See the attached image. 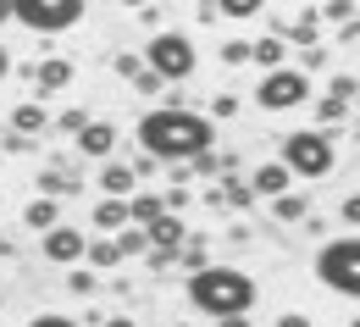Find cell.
<instances>
[{"label": "cell", "mask_w": 360, "mask_h": 327, "mask_svg": "<svg viewBox=\"0 0 360 327\" xmlns=\"http://www.w3.org/2000/svg\"><path fill=\"white\" fill-rule=\"evenodd\" d=\"M28 327H78L72 316H61V311H45V316H34Z\"/></svg>", "instance_id": "31"}, {"label": "cell", "mask_w": 360, "mask_h": 327, "mask_svg": "<svg viewBox=\"0 0 360 327\" xmlns=\"http://www.w3.org/2000/svg\"><path fill=\"white\" fill-rule=\"evenodd\" d=\"M161 211H167V200H161V194H128V222H139V228H144V222H155V217H161Z\"/></svg>", "instance_id": "17"}, {"label": "cell", "mask_w": 360, "mask_h": 327, "mask_svg": "<svg viewBox=\"0 0 360 327\" xmlns=\"http://www.w3.org/2000/svg\"><path fill=\"white\" fill-rule=\"evenodd\" d=\"M211 117H200V111H188V105H155V111H144L139 117V144H144V155H155V161H167V167H178V161H194L200 150H211Z\"/></svg>", "instance_id": "1"}, {"label": "cell", "mask_w": 360, "mask_h": 327, "mask_svg": "<svg viewBox=\"0 0 360 327\" xmlns=\"http://www.w3.org/2000/svg\"><path fill=\"white\" fill-rule=\"evenodd\" d=\"M100 188L117 194V200H128V194L139 188V172L128 167V161H111V155H105V167H100Z\"/></svg>", "instance_id": "11"}, {"label": "cell", "mask_w": 360, "mask_h": 327, "mask_svg": "<svg viewBox=\"0 0 360 327\" xmlns=\"http://www.w3.org/2000/svg\"><path fill=\"white\" fill-rule=\"evenodd\" d=\"M294 178H327L333 172V161H338V150H333V134L327 128H305V134H288L283 139V155H277Z\"/></svg>", "instance_id": "3"}, {"label": "cell", "mask_w": 360, "mask_h": 327, "mask_svg": "<svg viewBox=\"0 0 360 327\" xmlns=\"http://www.w3.org/2000/svg\"><path fill=\"white\" fill-rule=\"evenodd\" d=\"M250 61H255L261 72H271V67H288V39H283V34L255 39V45H250Z\"/></svg>", "instance_id": "12"}, {"label": "cell", "mask_w": 360, "mask_h": 327, "mask_svg": "<svg viewBox=\"0 0 360 327\" xmlns=\"http://www.w3.org/2000/svg\"><path fill=\"white\" fill-rule=\"evenodd\" d=\"M67 288H72V294H94V288H100L94 267H72V272H67Z\"/></svg>", "instance_id": "25"}, {"label": "cell", "mask_w": 360, "mask_h": 327, "mask_svg": "<svg viewBox=\"0 0 360 327\" xmlns=\"http://www.w3.org/2000/svg\"><path fill=\"white\" fill-rule=\"evenodd\" d=\"M188 305L205 311L211 322L250 316V311H255V278L238 272V267H211V261H205L200 272H188Z\"/></svg>", "instance_id": "2"}, {"label": "cell", "mask_w": 360, "mask_h": 327, "mask_svg": "<svg viewBox=\"0 0 360 327\" xmlns=\"http://www.w3.org/2000/svg\"><path fill=\"white\" fill-rule=\"evenodd\" d=\"M316 278L327 283L333 294L355 300V294H360V238L344 233V238H333V244H321V255H316Z\"/></svg>", "instance_id": "5"}, {"label": "cell", "mask_w": 360, "mask_h": 327, "mask_svg": "<svg viewBox=\"0 0 360 327\" xmlns=\"http://www.w3.org/2000/svg\"><path fill=\"white\" fill-rule=\"evenodd\" d=\"M321 17H327L333 28H338V23H355V0H327V6H321Z\"/></svg>", "instance_id": "26"}, {"label": "cell", "mask_w": 360, "mask_h": 327, "mask_svg": "<svg viewBox=\"0 0 360 327\" xmlns=\"http://www.w3.org/2000/svg\"><path fill=\"white\" fill-rule=\"evenodd\" d=\"M84 261L100 267V272H105V267H122V255H117V244H111V238H89V244H84Z\"/></svg>", "instance_id": "19"}, {"label": "cell", "mask_w": 360, "mask_h": 327, "mask_svg": "<svg viewBox=\"0 0 360 327\" xmlns=\"http://www.w3.org/2000/svg\"><path fill=\"white\" fill-rule=\"evenodd\" d=\"M6 23H11V0H0V28H6Z\"/></svg>", "instance_id": "40"}, {"label": "cell", "mask_w": 360, "mask_h": 327, "mask_svg": "<svg viewBox=\"0 0 360 327\" xmlns=\"http://www.w3.org/2000/svg\"><path fill=\"white\" fill-rule=\"evenodd\" d=\"M327 94H333V100H344V105H355V72H338V78L327 84Z\"/></svg>", "instance_id": "27"}, {"label": "cell", "mask_w": 360, "mask_h": 327, "mask_svg": "<svg viewBox=\"0 0 360 327\" xmlns=\"http://www.w3.org/2000/svg\"><path fill=\"white\" fill-rule=\"evenodd\" d=\"M105 327H139L134 316H105Z\"/></svg>", "instance_id": "37"}, {"label": "cell", "mask_w": 360, "mask_h": 327, "mask_svg": "<svg viewBox=\"0 0 360 327\" xmlns=\"http://www.w3.org/2000/svg\"><path fill=\"white\" fill-rule=\"evenodd\" d=\"M84 244H89V238L78 233V228L56 222V228H45V244H39V250H45L50 267H78V261H84Z\"/></svg>", "instance_id": "8"}, {"label": "cell", "mask_w": 360, "mask_h": 327, "mask_svg": "<svg viewBox=\"0 0 360 327\" xmlns=\"http://www.w3.org/2000/svg\"><path fill=\"white\" fill-rule=\"evenodd\" d=\"M89 0H11V17L34 34H67L72 23H84Z\"/></svg>", "instance_id": "6"}, {"label": "cell", "mask_w": 360, "mask_h": 327, "mask_svg": "<svg viewBox=\"0 0 360 327\" xmlns=\"http://www.w3.org/2000/svg\"><path fill=\"white\" fill-rule=\"evenodd\" d=\"M78 184H84V178H72V172H61V167H50L45 178H39V194H50V200H61V194H78Z\"/></svg>", "instance_id": "18"}, {"label": "cell", "mask_w": 360, "mask_h": 327, "mask_svg": "<svg viewBox=\"0 0 360 327\" xmlns=\"http://www.w3.org/2000/svg\"><path fill=\"white\" fill-rule=\"evenodd\" d=\"M227 200H233V205H250V200H255V188L244 184V178H233V184H227Z\"/></svg>", "instance_id": "30"}, {"label": "cell", "mask_w": 360, "mask_h": 327, "mask_svg": "<svg viewBox=\"0 0 360 327\" xmlns=\"http://www.w3.org/2000/svg\"><path fill=\"white\" fill-rule=\"evenodd\" d=\"M22 222H28L34 233H45V228H56V222H61V205H56L50 194H39V200H28V205H22Z\"/></svg>", "instance_id": "15"}, {"label": "cell", "mask_w": 360, "mask_h": 327, "mask_svg": "<svg viewBox=\"0 0 360 327\" xmlns=\"http://www.w3.org/2000/svg\"><path fill=\"white\" fill-rule=\"evenodd\" d=\"M316 28H321V17H316V11H300V23L288 28V45H316Z\"/></svg>", "instance_id": "23"}, {"label": "cell", "mask_w": 360, "mask_h": 327, "mask_svg": "<svg viewBox=\"0 0 360 327\" xmlns=\"http://www.w3.org/2000/svg\"><path fill=\"white\" fill-rule=\"evenodd\" d=\"M45 128H50V111L39 100H22V105L11 111V134H28V139H34V134H45Z\"/></svg>", "instance_id": "14"}, {"label": "cell", "mask_w": 360, "mask_h": 327, "mask_svg": "<svg viewBox=\"0 0 360 327\" xmlns=\"http://www.w3.org/2000/svg\"><path fill=\"white\" fill-rule=\"evenodd\" d=\"M94 228H100V233H117V228H128V200L105 194V200L94 205Z\"/></svg>", "instance_id": "16"}, {"label": "cell", "mask_w": 360, "mask_h": 327, "mask_svg": "<svg viewBox=\"0 0 360 327\" xmlns=\"http://www.w3.org/2000/svg\"><path fill=\"white\" fill-rule=\"evenodd\" d=\"M111 244H117V255H144V250H150V238H144V228H139V222L117 228V238H111Z\"/></svg>", "instance_id": "21"}, {"label": "cell", "mask_w": 360, "mask_h": 327, "mask_svg": "<svg viewBox=\"0 0 360 327\" xmlns=\"http://www.w3.org/2000/svg\"><path fill=\"white\" fill-rule=\"evenodd\" d=\"M84 122H89V117H84V111H67V117H61V122H56V128H61V134H78V128H84Z\"/></svg>", "instance_id": "33"}, {"label": "cell", "mask_w": 360, "mask_h": 327, "mask_svg": "<svg viewBox=\"0 0 360 327\" xmlns=\"http://www.w3.org/2000/svg\"><path fill=\"white\" fill-rule=\"evenodd\" d=\"M139 67H144V61H139V56H117V78H134Z\"/></svg>", "instance_id": "34"}, {"label": "cell", "mask_w": 360, "mask_h": 327, "mask_svg": "<svg viewBox=\"0 0 360 327\" xmlns=\"http://www.w3.org/2000/svg\"><path fill=\"white\" fill-rule=\"evenodd\" d=\"M277 327H311V316H300V311H283V316H277Z\"/></svg>", "instance_id": "36"}, {"label": "cell", "mask_w": 360, "mask_h": 327, "mask_svg": "<svg viewBox=\"0 0 360 327\" xmlns=\"http://www.w3.org/2000/svg\"><path fill=\"white\" fill-rule=\"evenodd\" d=\"M117 6H150V0H117Z\"/></svg>", "instance_id": "41"}, {"label": "cell", "mask_w": 360, "mask_h": 327, "mask_svg": "<svg viewBox=\"0 0 360 327\" xmlns=\"http://www.w3.org/2000/svg\"><path fill=\"white\" fill-rule=\"evenodd\" d=\"M134 89L139 94H161V89H167V78H155L150 67H139V72H134Z\"/></svg>", "instance_id": "28"}, {"label": "cell", "mask_w": 360, "mask_h": 327, "mask_svg": "<svg viewBox=\"0 0 360 327\" xmlns=\"http://www.w3.org/2000/svg\"><path fill=\"white\" fill-rule=\"evenodd\" d=\"M217 327H250V316H222Z\"/></svg>", "instance_id": "38"}, {"label": "cell", "mask_w": 360, "mask_h": 327, "mask_svg": "<svg viewBox=\"0 0 360 327\" xmlns=\"http://www.w3.org/2000/svg\"><path fill=\"white\" fill-rule=\"evenodd\" d=\"M155 78H167V84H183V78H194V67H200V56H194V39L178 34V28H167V34H155L144 56H139Z\"/></svg>", "instance_id": "4"}, {"label": "cell", "mask_w": 360, "mask_h": 327, "mask_svg": "<svg viewBox=\"0 0 360 327\" xmlns=\"http://www.w3.org/2000/svg\"><path fill=\"white\" fill-rule=\"evenodd\" d=\"M183 167H188L194 178H217V172H222L227 161H222V155H211V150H200V155H194V161H183Z\"/></svg>", "instance_id": "24"}, {"label": "cell", "mask_w": 360, "mask_h": 327, "mask_svg": "<svg viewBox=\"0 0 360 327\" xmlns=\"http://www.w3.org/2000/svg\"><path fill=\"white\" fill-rule=\"evenodd\" d=\"M72 139H78V155H94V161H105V155L117 150V128H111V122H94V117H89V122H84Z\"/></svg>", "instance_id": "10"}, {"label": "cell", "mask_w": 360, "mask_h": 327, "mask_svg": "<svg viewBox=\"0 0 360 327\" xmlns=\"http://www.w3.org/2000/svg\"><path fill=\"white\" fill-rule=\"evenodd\" d=\"M305 100H311L305 67H271L266 78L255 84V105H261V111H294V105H305Z\"/></svg>", "instance_id": "7"}, {"label": "cell", "mask_w": 360, "mask_h": 327, "mask_svg": "<svg viewBox=\"0 0 360 327\" xmlns=\"http://www.w3.org/2000/svg\"><path fill=\"white\" fill-rule=\"evenodd\" d=\"M172 327H188V322H172Z\"/></svg>", "instance_id": "42"}, {"label": "cell", "mask_w": 360, "mask_h": 327, "mask_svg": "<svg viewBox=\"0 0 360 327\" xmlns=\"http://www.w3.org/2000/svg\"><path fill=\"white\" fill-rule=\"evenodd\" d=\"M78 72H72V61H61V56H50V61H39V67H28V84H34V94H56L67 89Z\"/></svg>", "instance_id": "9"}, {"label": "cell", "mask_w": 360, "mask_h": 327, "mask_svg": "<svg viewBox=\"0 0 360 327\" xmlns=\"http://www.w3.org/2000/svg\"><path fill=\"white\" fill-rule=\"evenodd\" d=\"M6 72H11V50L0 45V78H6Z\"/></svg>", "instance_id": "39"}, {"label": "cell", "mask_w": 360, "mask_h": 327, "mask_svg": "<svg viewBox=\"0 0 360 327\" xmlns=\"http://www.w3.org/2000/svg\"><path fill=\"white\" fill-rule=\"evenodd\" d=\"M344 111H349V105H344V100H333V94H327V100H321V122H338V117H344Z\"/></svg>", "instance_id": "32"}, {"label": "cell", "mask_w": 360, "mask_h": 327, "mask_svg": "<svg viewBox=\"0 0 360 327\" xmlns=\"http://www.w3.org/2000/svg\"><path fill=\"white\" fill-rule=\"evenodd\" d=\"M294 184V172H288V167H283V161H261V167H255V178H250V188H255V194H283V188Z\"/></svg>", "instance_id": "13"}, {"label": "cell", "mask_w": 360, "mask_h": 327, "mask_svg": "<svg viewBox=\"0 0 360 327\" xmlns=\"http://www.w3.org/2000/svg\"><path fill=\"white\" fill-rule=\"evenodd\" d=\"M271 211H277L283 222H305L311 205H305V194H288V188H283V194H271Z\"/></svg>", "instance_id": "20"}, {"label": "cell", "mask_w": 360, "mask_h": 327, "mask_svg": "<svg viewBox=\"0 0 360 327\" xmlns=\"http://www.w3.org/2000/svg\"><path fill=\"white\" fill-rule=\"evenodd\" d=\"M217 17H233V23H250L255 11H266V0H211Z\"/></svg>", "instance_id": "22"}, {"label": "cell", "mask_w": 360, "mask_h": 327, "mask_svg": "<svg viewBox=\"0 0 360 327\" xmlns=\"http://www.w3.org/2000/svg\"><path fill=\"white\" fill-rule=\"evenodd\" d=\"M222 61H227V67H244V61H250V39H227Z\"/></svg>", "instance_id": "29"}, {"label": "cell", "mask_w": 360, "mask_h": 327, "mask_svg": "<svg viewBox=\"0 0 360 327\" xmlns=\"http://www.w3.org/2000/svg\"><path fill=\"white\" fill-rule=\"evenodd\" d=\"M211 111H217V117H233V111H238V100H233V94H217V100H211Z\"/></svg>", "instance_id": "35"}]
</instances>
